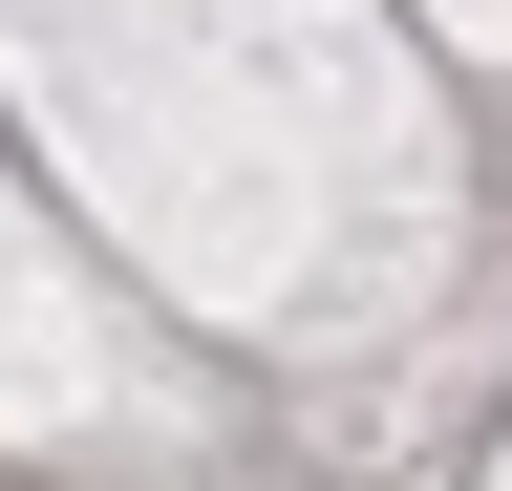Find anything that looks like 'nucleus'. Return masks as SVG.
Segmentation results:
<instances>
[]
</instances>
